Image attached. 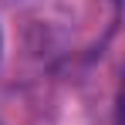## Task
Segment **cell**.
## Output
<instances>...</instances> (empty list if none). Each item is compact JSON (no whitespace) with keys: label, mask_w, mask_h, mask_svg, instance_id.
I'll return each instance as SVG.
<instances>
[{"label":"cell","mask_w":125,"mask_h":125,"mask_svg":"<svg viewBox=\"0 0 125 125\" xmlns=\"http://www.w3.org/2000/svg\"><path fill=\"white\" fill-rule=\"evenodd\" d=\"M0 51H3V34H0Z\"/></svg>","instance_id":"cell-1"},{"label":"cell","mask_w":125,"mask_h":125,"mask_svg":"<svg viewBox=\"0 0 125 125\" xmlns=\"http://www.w3.org/2000/svg\"><path fill=\"white\" fill-rule=\"evenodd\" d=\"M115 3H118V0H115Z\"/></svg>","instance_id":"cell-2"}]
</instances>
